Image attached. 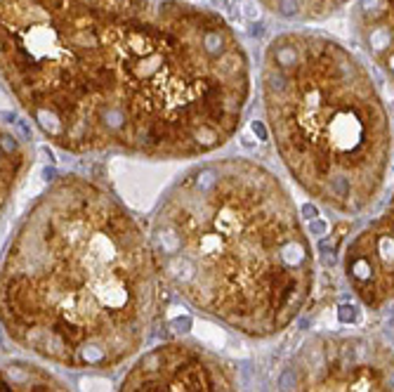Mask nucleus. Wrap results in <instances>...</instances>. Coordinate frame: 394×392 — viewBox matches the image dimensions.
Here are the masks:
<instances>
[{"instance_id": "nucleus-1", "label": "nucleus", "mask_w": 394, "mask_h": 392, "mask_svg": "<svg viewBox=\"0 0 394 392\" xmlns=\"http://www.w3.org/2000/svg\"><path fill=\"white\" fill-rule=\"evenodd\" d=\"M165 281L139 220L92 177L61 175L0 267L10 338L74 371H114L154 336Z\"/></svg>"}, {"instance_id": "nucleus-2", "label": "nucleus", "mask_w": 394, "mask_h": 392, "mask_svg": "<svg viewBox=\"0 0 394 392\" xmlns=\"http://www.w3.org/2000/svg\"><path fill=\"white\" fill-rule=\"evenodd\" d=\"M168 289L248 338H272L305 310L314 253L288 187L258 161L191 165L149 227Z\"/></svg>"}, {"instance_id": "nucleus-3", "label": "nucleus", "mask_w": 394, "mask_h": 392, "mask_svg": "<svg viewBox=\"0 0 394 392\" xmlns=\"http://www.w3.org/2000/svg\"><path fill=\"white\" fill-rule=\"evenodd\" d=\"M265 104L295 185L335 213H366L387 185L392 135L359 62L328 38L281 35L267 52Z\"/></svg>"}, {"instance_id": "nucleus-4", "label": "nucleus", "mask_w": 394, "mask_h": 392, "mask_svg": "<svg viewBox=\"0 0 394 392\" xmlns=\"http://www.w3.org/2000/svg\"><path fill=\"white\" fill-rule=\"evenodd\" d=\"M274 392H392V347L371 336H312L283 364Z\"/></svg>"}, {"instance_id": "nucleus-5", "label": "nucleus", "mask_w": 394, "mask_h": 392, "mask_svg": "<svg viewBox=\"0 0 394 392\" xmlns=\"http://www.w3.org/2000/svg\"><path fill=\"white\" fill-rule=\"evenodd\" d=\"M118 392H238L225 359L198 343L168 340L135 359Z\"/></svg>"}, {"instance_id": "nucleus-6", "label": "nucleus", "mask_w": 394, "mask_h": 392, "mask_svg": "<svg viewBox=\"0 0 394 392\" xmlns=\"http://www.w3.org/2000/svg\"><path fill=\"white\" fill-rule=\"evenodd\" d=\"M392 208H387L349 241L345 253L347 283L354 296L373 312L385 310L392 303Z\"/></svg>"}, {"instance_id": "nucleus-7", "label": "nucleus", "mask_w": 394, "mask_h": 392, "mask_svg": "<svg viewBox=\"0 0 394 392\" xmlns=\"http://www.w3.org/2000/svg\"><path fill=\"white\" fill-rule=\"evenodd\" d=\"M0 392H71L57 376L28 362L0 364Z\"/></svg>"}, {"instance_id": "nucleus-8", "label": "nucleus", "mask_w": 394, "mask_h": 392, "mask_svg": "<svg viewBox=\"0 0 394 392\" xmlns=\"http://www.w3.org/2000/svg\"><path fill=\"white\" fill-rule=\"evenodd\" d=\"M21 168V158H19V145L12 135L0 132V210L10 199L12 185Z\"/></svg>"}, {"instance_id": "nucleus-9", "label": "nucleus", "mask_w": 394, "mask_h": 392, "mask_svg": "<svg viewBox=\"0 0 394 392\" xmlns=\"http://www.w3.org/2000/svg\"><path fill=\"white\" fill-rule=\"evenodd\" d=\"M243 12H245V17H248V19H258L260 10H258V5H255L253 0H245V7H243Z\"/></svg>"}, {"instance_id": "nucleus-10", "label": "nucleus", "mask_w": 394, "mask_h": 392, "mask_svg": "<svg viewBox=\"0 0 394 392\" xmlns=\"http://www.w3.org/2000/svg\"><path fill=\"white\" fill-rule=\"evenodd\" d=\"M212 5H218L220 10H227V7H229V0H212Z\"/></svg>"}]
</instances>
